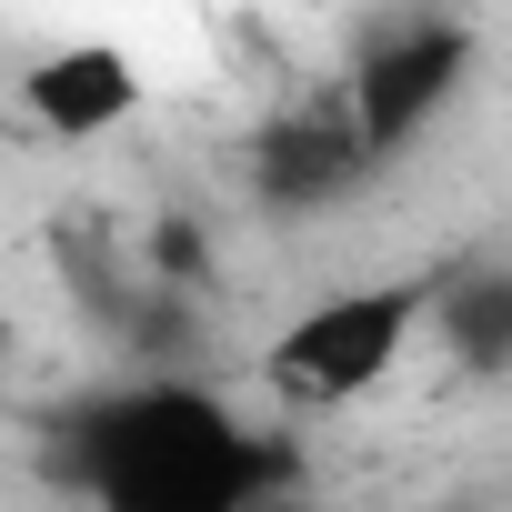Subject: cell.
<instances>
[{
	"mask_svg": "<svg viewBox=\"0 0 512 512\" xmlns=\"http://www.w3.org/2000/svg\"><path fill=\"white\" fill-rule=\"evenodd\" d=\"M251 512H272V502H251Z\"/></svg>",
	"mask_w": 512,
	"mask_h": 512,
	"instance_id": "8",
	"label": "cell"
},
{
	"mask_svg": "<svg viewBox=\"0 0 512 512\" xmlns=\"http://www.w3.org/2000/svg\"><path fill=\"white\" fill-rule=\"evenodd\" d=\"M462 81H472V31L442 21V11H412V21H392V31H372V41L352 51L342 121L362 131L372 161H392V151H412V141L462 101Z\"/></svg>",
	"mask_w": 512,
	"mask_h": 512,
	"instance_id": "3",
	"label": "cell"
},
{
	"mask_svg": "<svg viewBox=\"0 0 512 512\" xmlns=\"http://www.w3.org/2000/svg\"><path fill=\"white\" fill-rule=\"evenodd\" d=\"M412 322H422V282L322 292V302H302V312L262 342V382H272L282 412H342V402H362V392L392 382Z\"/></svg>",
	"mask_w": 512,
	"mask_h": 512,
	"instance_id": "2",
	"label": "cell"
},
{
	"mask_svg": "<svg viewBox=\"0 0 512 512\" xmlns=\"http://www.w3.org/2000/svg\"><path fill=\"white\" fill-rule=\"evenodd\" d=\"M422 312H432V332L452 342V362H462L472 382H502V372H512V272H502V262L432 282Z\"/></svg>",
	"mask_w": 512,
	"mask_h": 512,
	"instance_id": "6",
	"label": "cell"
},
{
	"mask_svg": "<svg viewBox=\"0 0 512 512\" xmlns=\"http://www.w3.org/2000/svg\"><path fill=\"white\" fill-rule=\"evenodd\" d=\"M292 11H302V0H292Z\"/></svg>",
	"mask_w": 512,
	"mask_h": 512,
	"instance_id": "9",
	"label": "cell"
},
{
	"mask_svg": "<svg viewBox=\"0 0 512 512\" xmlns=\"http://www.w3.org/2000/svg\"><path fill=\"white\" fill-rule=\"evenodd\" d=\"M452 512H462V502H452Z\"/></svg>",
	"mask_w": 512,
	"mask_h": 512,
	"instance_id": "10",
	"label": "cell"
},
{
	"mask_svg": "<svg viewBox=\"0 0 512 512\" xmlns=\"http://www.w3.org/2000/svg\"><path fill=\"white\" fill-rule=\"evenodd\" d=\"M51 472L91 492V512H251L292 482V432L231 412L211 382L151 372L121 392H91L61 442Z\"/></svg>",
	"mask_w": 512,
	"mask_h": 512,
	"instance_id": "1",
	"label": "cell"
},
{
	"mask_svg": "<svg viewBox=\"0 0 512 512\" xmlns=\"http://www.w3.org/2000/svg\"><path fill=\"white\" fill-rule=\"evenodd\" d=\"M362 171H372V151L342 121V101L332 111H292V121H272L262 141H251V191H262L272 211H332Z\"/></svg>",
	"mask_w": 512,
	"mask_h": 512,
	"instance_id": "5",
	"label": "cell"
},
{
	"mask_svg": "<svg viewBox=\"0 0 512 512\" xmlns=\"http://www.w3.org/2000/svg\"><path fill=\"white\" fill-rule=\"evenodd\" d=\"M21 111L51 141H101V131H121L141 111V61L121 41H61L21 71Z\"/></svg>",
	"mask_w": 512,
	"mask_h": 512,
	"instance_id": "4",
	"label": "cell"
},
{
	"mask_svg": "<svg viewBox=\"0 0 512 512\" xmlns=\"http://www.w3.org/2000/svg\"><path fill=\"white\" fill-rule=\"evenodd\" d=\"M151 262H161V282H201V231L161 221V231H151Z\"/></svg>",
	"mask_w": 512,
	"mask_h": 512,
	"instance_id": "7",
	"label": "cell"
}]
</instances>
